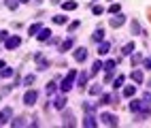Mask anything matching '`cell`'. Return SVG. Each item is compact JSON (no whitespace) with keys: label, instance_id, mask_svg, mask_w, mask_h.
<instances>
[{"label":"cell","instance_id":"obj_1","mask_svg":"<svg viewBox=\"0 0 151 128\" xmlns=\"http://www.w3.org/2000/svg\"><path fill=\"white\" fill-rule=\"evenodd\" d=\"M75 79H77V68H73V71H70L64 79L60 81V92H64V94L70 92V90L75 88Z\"/></svg>","mask_w":151,"mask_h":128},{"label":"cell","instance_id":"obj_2","mask_svg":"<svg viewBox=\"0 0 151 128\" xmlns=\"http://www.w3.org/2000/svg\"><path fill=\"white\" fill-rule=\"evenodd\" d=\"M19 45H22V36H19V34H11L4 41V49H6V51H13V49H17Z\"/></svg>","mask_w":151,"mask_h":128},{"label":"cell","instance_id":"obj_3","mask_svg":"<svg viewBox=\"0 0 151 128\" xmlns=\"http://www.w3.org/2000/svg\"><path fill=\"white\" fill-rule=\"evenodd\" d=\"M100 122H102L104 126H117V124H119L117 115H115V113H109V111H104L102 115H100Z\"/></svg>","mask_w":151,"mask_h":128},{"label":"cell","instance_id":"obj_4","mask_svg":"<svg viewBox=\"0 0 151 128\" xmlns=\"http://www.w3.org/2000/svg\"><path fill=\"white\" fill-rule=\"evenodd\" d=\"M36 101H38V92H36V90H28V92L24 94V105H26V107H34Z\"/></svg>","mask_w":151,"mask_h":128},{"label":"cell","instance_id":"obj_5","mask_svg":"<svg viewBox=\"0 0 151 128\" xmlns=\"http://www.w3.org/2000/svg\"><path fill=\"white\" fill-rule=\"evenodd\" d=\"M128 22V17L124 15V13H117V15H113L109 19V24H111V28H122L124 24Z\"/></svg>","mask_w":151,"mask_h":128},{"label":"cell","instance_id":"obj_6","mask_svg":"<svg viewBox=\"0 0 151 128\" xmlns=\"http://www.w3.org/2000/svg\"><path fill=\"white\" fill-rule=\"evenodd\" d=\"M73 58H75V62H77V64L85 62V60H87V49H85V47H77L75 51H73Z\"/></svg>","mask_w":151,"mask_h":128},{"label":"cell","instance_id":"obj_7","mask_svg":"<svg viewBox=\"0 0 151 128\" xmlns=\"http://www.w3.org/2000/svg\"><path fill=\"white\" fill-rule=\"evenodd\" d=\"M62 126H66V128H70V126H77V120H75V113L73 111H66L64 109V113H62Z\"/></svg>","mask_w":151,"mask_h":128},{"label":"cell","instance_id":"obj_8","mask_svg":"<svg viewBox=\"0 0 151 128\" xmlns=\"http://www.w3.org/2000/svg\"><path fill=\"white\" fill-rule=\"evenodd\" d=\"M11 117H13V109H11V107H4V109L0 111V126L11 124Z\"/></svg>","mask_w":151,"mask_h":128},{"label":"cell","instance_id":"obj_9","mask_svg":"<svg viewBox=\"0 0 151 128\" xmlns=\"http://www.w3.org/2000/svg\"><path fill=\"white\" fill-rule=\"evenodd\" d=\"M53 107H55L58 111H64V109H66V96H64V92L58 94V96L53 98Z\"/></svg>","mask_w":151,"mask_h":128},{"label":"cell","instance_id":"obj_10","mask_svg":"<svg viewBox=\"0 0 151 128\" xmlns=\"http://www.w3.org/2000/svg\"><path fill=\"white\" fill-rule=\"evenodd\" d=\"M34 60H36V66H38V71H47V68H49V60H47V58H43L41 54H34Z\"/></svg>","mask_w":151,"mask_h":128},{"label":"cell","instance_id":"obj_11","mask_svg":"<svg viewBox=\"0 0 151 128\" xmlns=\"http://www.w3.org/2000/svg\"><path fill=\"white\" fill-rule=\"evenodd\" d=\"M85 128H96L98 126V120L94 117V113H85V117H83V122H81Z\"/></svg>","mask_w":151,"mask_h":128},{"label":"cell","instance_id":"obj_12","mask_svg":"<svg viewBox=\"0 0 151 128\" xmlns=\"http://www.w3.org/2000/svg\"><path fill=\"white\" fill-rule=\"evenodd\" d=\"M73 45H75V36L70 34L68 38L64 43H60V54H64V51H70V49H73Z\"/></svg>","mask_w":151,"mask_h":128},{"label":"cell","instance_id":"obj_13","mask_svg":"<svg viewBox=\"0 0 151 128\" xmlns=\"http://www.w3.org/2000/svg\"><path fill=\"white\" fill-rule=\"evenodd\" d=\"M87 79H89V73H77L75 85H79V88H85V85H87Z\"/></svg>","mask_w":151,"mask_h":128},{"label":"cell","instance_id":"obj_14","mask_svg":"<svg viewBox=\"0 0 151 128\" xmlns=\"http://www.w3.org/2000/svg\"><path fill=\"white\" fill-rule=\"evenodd\" d=\"M115 101H117V96L109 94V92H102V94H100V103L98 105H111V103H115Z\"/></svg>","mask_w":151,"mask_h":128},{"label":"cell","instance_id":"obj_15","mask_svg":"<svg viewBox=\"0 0 151 128\" xmlns=\"http://www.w3.org/2000/svg\"><path fill=\"white\" fill-rule=\"evenodd\" d=\"M104 41V28H96L92 34V43H102Z\"/></svg>","mask_w":151,"mask_h":128},{"label":"cell","instance_id":"obj_16","mask_svg":"<svg viewBox=\"0 0 151 128\" xmlns=\"http://www.w3.org/2000/svg\"><path fill=\"white\" fill-rule=\"evenodd\" d=\"M111 45H113L111 41H102V43H98V54H100V56H106V54L111 51Z\"/></svg>","mask_w":151,"mask_h":128},{"label":"cell","instance_id":"obj_17","mask_svg":"<svg viewBox=\"0 0 151 128\" xmlns=\"http://www.w3.org/2000/svg\"><path fill=\"white\" fill-rule=\"evenodd\" d=\"M130 79L136 81V83H143V81H145V75H143V71H140V68H136V71L130 73Z\"/></svg>","mask_w":151,"mask_h":128},{"label":"cell","instance_id":"obj_18","mask_svg":"<svg viewBox=\"0 0 151 128\" xmlns=\"http://www.w3.org/2000/svg\"><path fill=\"white\" fill-rule=\"evenodd\" d=\"M36 38H38V41H41V43H47L49 38H51V30H49V28H43V30H41V32L36 34Z\"/></svg>","mask_w":151,"mask_h":128},{"label":"cell","instance_id":"obj_19","mask_svg":"<svg viewBox=\"0 0 151 128\" xmlns=\"http://www.w3.org/2000/svg\"><path fill=\"white\" fill-rule=\"evenodd\" d=\"M145 105H147V103H143V101H130V105H128V107H130V111H132V113H138Z\"/></svg>","mask_w":151,"mask_h":128},{"label":"cell","instance_id":"obj_20","mask_svg":"<svg viewBox=\"0 0 151 128\" xmlns=\"http://www.w3.org/2000/svg\"><path fill=\"white\" fill-rule=\"evenodd\" d=\"M0 77H4V79H11V77H15V68H11V66H4L2 71H0Z\"/></svg>","mask_w":151,"mask_h":128},{"label":"cell","instance_id":"obj_21","mask_svg":"<svg viewBox=\"0 0 151 128\" xmlns=\"http://www.w3.org/2000/svg\"><path fill=\"white\" fill-rule=\"evenodd\" d=\"M124 83H126V77H124V75H117L115 79H113V85H111V88L119 90V88H124Z\"/></svg>","mask_w":151,"mask_h":128},{"label":"cell","instance_id":"obj_22","mask_svg":"<svg viewBox=\"0 0 151 128\" xmlns=\"http://www.w3.org/2000/svg\"><path fill=\"white\" fill-rule=\"evenodd\" d=\"M115 64H117L115 60H106V62L102 64V68H104V71H106L109 75H113V73H115Z\"/></svg>","mask_w":151,"mask_h":128},{"label":"cell","instance_id":"obj_23","mask_svg":"<svg viewBox=\"0 0 151 128\" xmlns=\"http://www.w3.org/2000/svg\"><path fill=\"white\" fill-rule=\"evenodd\" d=\"M79 4H77V0H66V2H62V9L64 11H75Z\"/></svg>","mask_w":151,"mask_h":128},{"label":"cell","instance_id":"obj_24","mask_svg":"<svg viewBox=\"0 0 151 128\" xmlns=\"http://www.w3.org/2000/svg\"><path fill=\"white\" fill-rule=\"evenodd\" d=\"M41 30H43V24H38V22H36V24H32V26L28 28V34H32V36H36V34L41 32Z\"/></svg>","mask_w":151,"mask_h":128},{"label":"cell","instance_id":"obj_25","mask_svg":"<svg viewBox=\"0 0 151 128\" xmlns=\"http://www.w3.org/2000/svg\"><path fill=\"white\" fill-rule=\"evenodd\" d=\"M122 54H124V56H132V54H134V43H132V41L126 43V45L122 47Z\"/></svg>","mask_w":151,"mask_h":128},{"label":"cell","instance_id":"obj_26","mask_svg":"<svg viewBox=\"0 0 151 128\" xmlns=\"http://www.w3.org/2000/svg\"><path fill=\"white\" fill-rule=\"evenodd\" d=\"M89 94H92V96H100V94H102V85H100V83L89 85Z\"/></svg>","mask_w":151,"mask_h":128},{"label":"cell","instance_id":"obj_27","mask_svg":"<svg viewBox=\"0 0 151 128\" xmlns=\"http://www.w3.org/2000/svg\"><path fill=\"white\" fill-rule=\"evenodd\" d=\"M130 30H132V34H143V30H140V24L136 22V19H132V22H130Z\"/></svg>","mask_w":151,"mask_h":128},{"label":"cell","instance_id":"obj_28","mask_svg":"<svg viewBox=\"0 0 151 128\" xmlns=\"http://www.w3.org/2000/svg\"><path fill=\"white\" fill-rule=\"evenodd\" d=\"M134 94H136V88H134V85H126V88H124V96H126V98H132Z\"/></svg>","mask_w":151,"mask_h":128},{"label":"cell","instance_id":"obj_29","mask_svg":"<svg viewBox=\"0 0 151 128\" xmlns=\"http://www.w3.org/2000/svg\"><path fill=\"white\" fill-rule=\"evenodd\" d=\"M96 107H98V103H83V111L85 113H94Z\"/></svg>","mask_w":151,"mask_h":128},{"label":"cell","instance_id":"obj_30","mask_svg":"<svg viewBox=\"0 0 151 128\" xmlns=\"http://www.w3.org/2000/svg\"><path fill=\"white\" fill-rule=\"evenodd\" d=\"M4 7L9 9V11H15V9L19 7V0H4Z\"/></svg>","mask_w":151,"mask_h":128},{"label":"cell","instance_id":"obj_31","mask_svg":"<svg viewBox=\"0 0 151 128\" xmlns=\"http://www.w3.org/2000/svg\"><path fill=\"white\" fill-rule=\"evenodd\" d=\"M117 13H122V7H119L117 2L109 4V15H117Z\"/></svg>","mask_w":151,"mask_h":128},{"label":"cell","instance_id":"obj_32","mask_svg":"<svg viewBox=\"0 0 151 128\" xmlns=\"http://www.w3.org/2000/svg\"><path fill=\"white\" fill-rule=\"evenodd\" d=\"M66 22H68L66 15H55V17H53V24H55V26H64Z\"/></svg>","mask_w":151,"mask_h":128},{"label":"cell","instance_id":"obj_33","mask_svg":"<svg viewBox=\"0 0 151 128\" xmlns=\"http://www.w3.org/2000/svg\"><path fill=\"white\" fill-rule=\"evenodd\" d=\"M58 90H60V85H58L55 81H49V83H47V94H55Z\"/></svg>","mask_w":151,"mask_h":128},{"label":"cell","instance_id":"obj_34","mask_svg":"<svg viewBox=\"0 0 151 128\" xmlns=\"http://www.w3.org/2000/svg\"><path fill=\"white\" fill-rule=\"evenodd\" d=\"M11 126H15V128L26 126V117H15V120H11Z\"/></svg>","mask_w":151,"mask_h":128},{"label":"cell","instance_id":"obj_35","mask_svg":"<svg viewBox=\"0 0 151 128\" xmlns=\"http://www.w3.org/2000/svg\"><path fill=\"white\" fill-rule=\"evenodd\" d=\"M100 68H102V62H100V60H96V62L92 64V68H89V75H96V73L100 71Z\"/></svg>","mask_w":151,"mask_h":128},{"label":"cell","instance_id":"obj_36","mask_svg":"<svg viewBox=\"0 0 151 128\" xmlns=\"http://www.w3.org/2000/svg\"><path fill=\"white\" fill-rule=\"evenodd\" d=\"M79 26H81V22H79V19H77V22H70V24H68V32L73 34L75 30H79Z\"/></svg>","mask_w":151,"mask_h":128},{"label":"cell","instance_id":"obj_37","mask_svg":"<svg viewBox=\"0 0 151 128\" xmlns=\"http://www.w3.org/2000/svg\"><path fill=\"white\" fill-rule=\"evenodd\" d=\"M92 13H94V15H102V13H104V9L100 7V4H92Z\"/></svg>","mask_w":151,"mask_h":128},{"label":"cell","instance_id":"obj_38","mask_svg":"<svg viewBox=\"0 0 151 128\" xmlns=\"http://www.w3.org/2000/svg\"><path fill=\"white\" fill-rule=\"evenodd\" d=\"M36 79V75H26V79H24V85H32Z\"/></svg>","mask_w":151,"mask_h":128},{"label":"cell","instance_id":"obj_39","mask_svg":"<svg viewBox=\"0 0 151 128\" xmlns=\"http://www.w3.org/2000/svg\"><path fill=\"white\" fill-rule=\"evenodd\" d=\"M143 68L145 71H151V58H143Z\"/></svg>","mask_w":151,"mask_h":128},{"label":"cell","instance_id":"obj_40","mask_svg":"<svg viewBox=\"0 0 151 128\" xmlns=\"http://www.w3.org/2000/svg\"><path fill=\"white\" fill-rule=\"evenodd\" d=\"M143 103H147V105H151V92H143V98H140Z\"/></svg>","mask_w":151,"mask_h":128},{"label":"cell","instance_id":"obj_41","mask_svg":"<svg viewBox=\"0 0 151 128\" xmlns=\"http://www.w3.org/2000/svg\"><path fill=\"white\" fill-rule=\"evenodd\" d=\"M9 36H11V34H9V30H0V43H4Z\"/></svg>","mask_w":151,"mask_h":128},{"label":"cell","instance_id":"obj_42","mask_svg":"<svg viewBox=\"0 0 151 128\" xmlns=\"http://www.w3.org/2000/svg\"><path fill=\"white\" fill-rule=\"evenodd\" d=\"M138 62H143V56H140V54H132V64H138Z\"/></svg>","mask_w":151,"mask_h":128},{"label":"cell","instance_id":"obj_43","mask_svg":"<svg viewBox=\"0 0 151 128\" xmlns=\"http://www.w3.org/2000/svg\"><path fill=\"white\" fill-rule=\"evenodd\" d=\"M28 2H32V0H19V4H28Z\"/></svg>","mask_w":151,"mask_h":128},{"label":"cell","instance_id":"obj_44","mask_svg":"<svg viewBox=\"0 0 151 128\" xmlns=\"http://www.w3.org/2000/svg\"><path fill=\"white\" fill-rule=\"evenodd\" d=\"M4 66H6V64H4V60H0V71H2Z\"/></svg>","mask_w":151,"mask_h":128},{"label":"cell","instance_id":"obj_45","mask_svg":"<svg viewBox=\"0 0 151 128\" xmlns=\"http://www.w3.org/2000/svg\"><path fill=\"white\" fill-rule=\"evenodd\" d=\"M147 85H149V88H151V79H149V83H147Z\"/></svg>","mask_w":151,"mask_h":128}]
</instances>
